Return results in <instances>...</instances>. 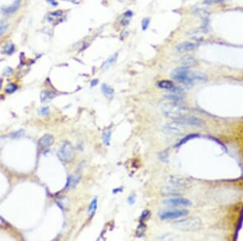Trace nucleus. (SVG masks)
Segmentation results:
<instances>
[{
	"label": "nucleus",
	"mask_w": 243,
	"mask_h": 241,
	"mask_svg": "<svg viewBox=\"0 0 243 241\" xmlns=\"http://www.w3.org/2000/svg\"><path fill=\"white\" fill-rule=\"evenodd\" d=\"M171 76L178 82L192 84L195 81H202L207 79V76L201 72H190L187 67H181L172 72Z\"/></svg>",
	"instance_id": "1"
},
{
	"label": "nucleus",
	"mask_w": 243,
	"mask_h": 241,
	"mask_svg": "<svg viewBox=\"0 0 243 241\" xmlns=\"http://www.w3.org/2000/svg\"><path fill=\"white\" fill-rule=\"evenodd\" d=\"M161 111L165 117L176 120L188 116L189 111L186 106L177 103H166L161 106Z\"/></svg>",
	"instance_id": "2"
},
{
	"label": "nucleus",
	"mask_w": 243,
	"mask_h": 241,
	"mask_svg": "<svg viewBox=\"0 0 243 241\" xmlns=\"http://www.w3.org/2000/svg\"><path fill=\"white\" fill-rule=\"evenodd\" d=\"M188 187V182L183 179L176 176H169L165 182L162 192L164 194H175L181 190L187 188Z\"/></svg>",
	"instance_id": "3"
},
{
	"label": "nucleus",
	"mask_w": 243,
	"mask_h": 241,
	"mask_svg": "<svg viewBox=\"0 0 243 241\" xmlns=\"http://www.w3.org/2000/svg\"><path fill=\"white\" fill-rule=\"evenodd\" d=\"M172 227L176 230L182 231H197L202 227V221L197 217H190L173 223Z\"/></svg>",
	"instance_id": "4"
},
{
	"label": "nucleus",
	"mask_w": 243,
	"mask_h": 241,
	"mask_svg": "<svg viewBox=\"0 0 243 241\" xmlns=\"http://www.w3.org/2000/svg\"><path fill=\"white\" fill-rule=\"evenodd\" d=\"M59 159L64 163H71L75 158V149L70 142H64L58 152Z\"/></svg>",
	"instance_id": "5"
},
{
	"label": "nucleus",
	"mask_w": 243,
	"mask_h": 241,
	"mask_svg": "<svg viewBox=\"0 0 243 241\" xmlns=\"http://www.w3.org/2000/svg\"><path fill=\"white\" fill-rule=\"evenodd\" d=\"M189 211L186 210H174L164 211L160 214V218L162 220H169V219H175L187 215Z\"/></svg>",
	"instance_id": "6"
},
{
	"label": "nucleus",
	"mask_w": 243,
	"mask_h": 241,
	"mask_svg": "<svg viewBox=\"0 0 243 241\" xmlns=\"http://www.w3.org/2000/svg\"><path fill=\"white\" fill-rule=\"evenodd\" d=\"M185 127V125L174 120L172 123H168L165 124L163 128V131L169 134H179L184 132Z\"/></svg>",
	"instance_id": "7"
},
{
	"label": "nucleus",
	"mask_w": 243,
	"mask_h": 241,
	"mask_svg": "<svg viewBox=\"0 0 243 241\" xmlns=\"http://www.w3.org/2000/svg\"><path fill=\"white\" fill-rule=\"evenodd\" d=\"M176 121L179 122L185 126H194V127H201L204 124V122L201 119L195 116H186L181 119L176 120Z\"/></svg>",
	"instance_id": "8"
},
{
	"label": "nucleus",
	"mask_w": 243,
	"mask_h": 241,
	"mask_svg": "<svg viewBox=\"0 0 243 241\" xmlns=\"http://www.w3.org/2000/svg\"><path fill=\"white\" fill-rule=\"evenodd\" d=\"M157 86L159 88L163 89H166V90H169L173 92V93H180L182 91V89L181 88H178V87H176L175 85H173V83L170 80H163L157 82Z\"/></svg>",
	"instance_id": "9"
},
{
	"label": "nucleus",
	"mask_w": 243,
	"mask_h": 241,
	"mask_svg": "<svg viewBox=\"0 0 243 241\" xmlns=\"http://www.w3.org/2000/svg\"><path fill=\"white\" fill-rule=\"evenodd\" d=\"M164 204L169 206H189L191 205V202L185 198L177 197L164 201Z\"/></svg>",
	"instance_id": "10"
},
{
	"label": "nucleus",
	"mask_w": 243,
	"mask_h": 241,
	"mask_svg": "<svg viewBox=\"0 0 243 241\" xmlns=\"http://www.w3.org/2000/svg\"><path fill=\"white\" fill-rule=\"evenodd\" d=\"M54 137L53 136L50 135V134H46L45 136H43L42 137L40 138V140H38V144H37V146L39 149H45L48 148L49 146H50L51 144H53L54 143Z\"/></svg>",
	"instance_id": "11"
},
{
	"label": "nucleus",
	"mask_w": 243,
	"mask_h": 241,
	"mask_svg": "<svg viewBox=\"0 0 243 241\" xmlns=\"http://www.w3.org/2000/svg\"><path fill=\"white\" fill-rule=\"evenodd\" d=\"M197 45L193 42H190V41H184L181 43L178 44L176 46V49L178 52H187L193 50L196 48Z\"/></svg>",
	"instance_id": "12"
},
{
	"label": "nucleus",
	"mask_w": 243,
	"mask_h": 241,
	"mask_svg": "<svg viewBox=\"0 0 243 241\" xmlns=\"http://www.w3.org/2000/svg\"><path fill=\"white\" fill-rule=\"evenodd\" d=\"M81 178L80 174H76V175H71L70 177L68 178L67 183H66V188H71V187H74L76 185L78 182L80 181V179Z\"/></svg>",
	"instance_id": "13"
},
{
	"label": "nucleus",
	"mask_w": 243,
	"mask_h": 241,
	"mask_svg": "<svg viewBox=\"0 0 243 241\" xmlns=\"http://www.w3.org/2000/svg\"><path fill=\"white\" fill-rule=\"evenodd\" d=\"M101 89L102 93L108 98H112L113 97V93H114L113 89L107 84H102L101 86Z\"/></svg>",
	"instance_id": "14"
},
{
	"label": "nucleus",
	"mask_w": 243,
	"mask_h": 241,
	"mask_svg": "<svg viewBox=\"0 0 243 241\" xmlns=\"http://www.w3.org/2000/svg\"><path fill=\"white\" fill-rule=\"evenodd\" d=\"M117 54L110 56L107 60H105V62L102 64V65H101V68H102V69H107L108 68H109L113 63L115 62L116 59H117Z\"/></svg>",
	"instance_id": "15"
},
{
	"label": "nucleus",
	"mask_w": 243,
	"mask_h": 241,
	"mask_svg": "<svg viewBox=\"0 0 243 241\" xmlns=\"http://www.w3.org/2000/svg\"><path fill=\"white\" fill-rule=\"evenodd\" d=\"M181 62H182V64H183L186 67L194 66V65H195V64H197L195 59L193 58V57H191V56L190 55L183 57L182 59H181Z\"/></svg>",
	"instance_id": "16"
},
{
	"label": "nucleus",
	"mask_w": 243,
	"mask_h": 241,
	"mask_svg": "<svg viewBox=\"0 0 243 241\" xmlns=\"http://www.w3.org/2000/svg\"><path fill=\"white\" fill-rule=\"evenodd\" d=\"M55 97V94L53 93L50 91H42L41 93V102H45L47 100H50V99H53Z\"/></svg>",
	"instance_id": "17"
},
{
	"label": "nucleus",
	"mask_w": 243,
	"mask_h": 241,
	"mask_svg": "<svg viewBox=\"0 0 243 241\" xmlns=\"http://www.w3.org/2000/svg\"><path fill=\"white\" fill-rule=\"evenodd\" d=\"M97 198H94L92 202H91V204L89 205V208H88V214L90 215V216H93L94 213L96 212V210H97Z\"/></svg>",
	"instance_id": "18"
},
{
	"label": "nucleus",
	"mask_w": 243,
	"mask_h": 241,
	"mask_svg": "<svg viewBox=\"0 0 243 241\" xmlns=\"http://www.w3.org/2000/svg\"><path fill=\"white\" fill-rule=\"evenodd\" d=\"M111 138V131L109 129H105L102 133V140L105 145H109Z\"/></svg>",
	"instance_id": "19"
},
{
	"label": "nucleus",
	"mask_w": 243,
	"mask_h": 241,
	"mask_svg": "<svg viewBox=\"0 0 243 241\" xmlns=\"http://www.w3.org/2000/svg\"><path fill=\"white\" fill-rule=\"evenodd\" d=\"M15 50V45L12 43L7 44L4 45L3 50H2V53L7 54H12Z\"/></svg>",
	"instance_id": "20"
},
{
	"label": "nucleus",
	"mask_w": 243,
	"mask_h": 241,
	"mask_svg": "<svg viewBox=\"0 0 243 241\" xmlns=\"http://www.w3.org/2000/svg\"><path fill=\"white\" fill-rule=\"evenodd\" d=\"M165 97H166V98L171 99V100L175 102H180L183 99V97H182L181 95H180V93H172V94H167Z\"/></svg>",
	"instance_id": "21"
},
{
	"label": "nucleus",
	"mask_w": 243,
	"mask_h": 241,
	"mask_svg": "<svg viewBox=\"0 0 243 241\" xmlns=\"http://www.w3.org/2000/svg\"><path fill=\"white\" fill-rule=\"evenodd\" d=\"M20 2H21V0H18L17 2H15L14 4L12 5V6L9 7H7V8L5 9L4 12L7 13V14H9V13L14 12L15 11H16L17 8H18V7H19V5H20Z\"/></svg>",
	"instance_id": "22"
},
{
	"label": "nucleus",
	"mask_w": 243,
	"mask_h": 241,
	"mask_svg": "<svg viewBox=\"0 0 243 241\" xmlns=\"http://www.w3.org/2000/svg\"><path fill=\"white\" fill-rule=\"evenodd\" d=\"M17 89H18V87L15 85V84H8V85L6 86L5 91H6V93H14Z\"/></svg>",
	"instance_id": "23"
},
{
	"label": "nucleus",
	"mask_w": 243,
	"mask_h": 241,
	"mask_svg": "<svg viewBox=\"0 0 243 241\" xmlns=\"http://www.w3.org/2000/svg\"><path fill=\"white\" fill-rule=\"evenodd\" d=\"M151 213L149 210H144L142 213L141 216H140V222H144V221L148 220L150 218Z\"/></svg>",
	"instance_id": "24"
},
{
	"label": "nucleus",
	"mask_w": 243,
	"mask_h": 241,
	"mask_svg": "<svg viewBox=\"0 0 243 241\" xmlns=\"http://www.w3.org/2000/svg\"><path fill=\"white\" fill-rule=\"evenodd\" d=\"M146 230V226L143 223H141V225H140L138 227V229H137V235L138 236H142L144 235V231Z\"/></svg>",
	"instance_id": "25"
},
{
	"label": "nucleus",
	"mask_w": 243,
	"mask_h": 241,
	"mask_svg": "<svg viewBox=\"0 0 243 241\" xmlns=\"http://www.w3.org/2000/svg\"><path fill=\"white\" fill-rule=\"evenodd\" d=\"M38 113H39L41 116H46L49 115V113H50V109H49V107L48 106L42 107V108H41V109L38 111Z\"/></svg>",
	"instance_id": "26"
},
{
	"label": "nucleus",
	"mask_w": 243,
	"mask_h": 241,
	"mask_svg": "<svg viewBox=\"0 0 243 241\" xmlns=\"http://www.w3.org/2000/svg\"><path fill=\"white\" fill-rule=\"evenodd\" d=\"M195 136H197V135H190V136H187L186 137H185L184 139H182V140H181V141H179V143L177 144V146H179V145H181V144H185V143H186L189 140H190V139L194 138V137H195Z\"/></svg>",
	"instance_id": "27"
},
{
	"label": "nucleus",
	"mask_w": 243,
	"mask_h": 241,
	"mask_svg": "<svg viewBox=\"0 0 243 241\" xmlns=\"http://www.w3.org/2000/svg\"><path fill=\"white\" fill-rule=\"evenodd\" d=\"M149 19L145 18L142 21V29L143 30H146L148 28H149Z\"/></svg>",
	"instance_id": "28"
},
{
	"label": "nucleus",
	"mask_w": 243,
	"mask_h": 241,
	"mask_svg": "<svg viewBox=\"0 0 243 241\" xmlns=\"http://www.w3.org/2000/svg\"><path fill=\"white\" fill-rule=\"evenodd\" d=\"M8 24H4V25H0V36H2L7 31V29H8Z\"/></svg>",
	"instance_id": "29"
},
{
	"label": "nucleus",
	"mask_w": 243,
	"mask_h": 241,
	"mask_svg": "<svg viewBox=\"0 0 243 241\" xmlns=\"http://www.w3.org/2000/svg\"><path fill=\"white\" fill-rule=\"evenodd\" d=\"M127 202L130 205H133L135 204V196L131 194L130 196L127 197Z\"/></svg>",
	"instance_id": "30"
},
{
	"label": "nucleus",
	"mask_w": 243,
	"mask_h": 241,
	"mask_svg": "<svg viewBox=\"0 0 243 241\" xmlns=\"http://www.w3.org/2000/svg\"><path fill=\"white\" fill-rule=\"evenodd\" d=\"M225 0H206L205 3L206 4H216V3H219V2H224Z\"/></svg>",
	"instance_id": "31"
},
{
	"label": "nucleus",
	"mask_w": 243,
	"mask_h": 241,
	"mask_svg": "<svg viewBox=\"0 0 243 241\" xmlns=\"http://www.w3.org/2000/svg\"><path fill=\"white\" fill-rule=\"evenodd\" d=\"M11 73H12V69L10 68H5L4 72H3V75H5V76H8V75L11 74Z\"/></svg>",
	"instance_id": "32"
},
{
	"label": "nucleus",
	"mask_w": 243,
	"mask_h": 241,
	"mask_svg": "<svg viewBox=\"0 0 243 241\" xmlns=\"http://www.w3.org/2000/svg\"><path fill=\"white\" fill-rule=\"evenodd\" d=\"M129 22H130V21H129V18L123 19V20H122V25H123V26H126V25L129 24Z\"/></svg>",
	"instance_id": "33"
},
{
	"label": "nucleus",
	"mask_w": 243,
	"mask_h": 241,
	"mask_svg": "<svg viewBox=\"0 0 243 241\" xmlns=\"http://www.w3.org/2000/svg\"><path fill=\"white\" fill-rule=\"evenodd\" d=\"M132 15H133V14H132V12H131V11H127V12H125V14H124V16H125V17H128V18H129V17H131Z\"/></svg>",
	"instance_id": "34"
},
{
	"label": "nucleus",
	"mask_w": 243,
	"mask_h": 241,
	"mask_svg": "<svg viewBox=\"0 0 243 241\" xmlns=\"http://www.w3.org/2000/svg\"><path fill=\"white\" fill-rule=\"evenodd\" d=\"M97 83H98V80H92V82H91V86L93 87L95 86V85H97Z\"/></svg>",
	"instance_id": "35"
},
{
	"label": "nucleus",
	"mask_w": 243,
	"mask_h": 241,
	"mask_svg": "<svg viewBox=\"0 0 243 241\" xmlns=\"http://www.w3.org/2000/svg\"><path fill=\"white\" fill-rule=\"evenodd\" d=\"M121 191H122V187H118V188H116V189L113 190V193H117V192H121Z\"/></svg>",
	"instance_id": "36"
},
{
	"label": "nucleus",
	"mask_w": 243,
	"mask_h": 241,
	"mask_svg": "<svg viewBox=\"0 0 243 241\" xmlns=\"http://www.w3.org/2000/svg\"><path fill=\"white\" fill-rule=\"evenodd\" d=\"M2 85V79H0V89H1Z\"/></svg>",
	"instance_id": "37"
},
{
	"label": "nucleus",
	"mask_w": 243,
	"mask_h": 241,
	"mask_svg": "<svg viewBox=\"0 0 243 241\" xmlns=\"http://www.w3.org/2000/svg\"><path fill=\"white\" fill-rule=\"evenodd\" d=\"M47 1H49V2H54V0H47Z\"/></svg>",
	"instance_id": "38"
}]
</instances>
